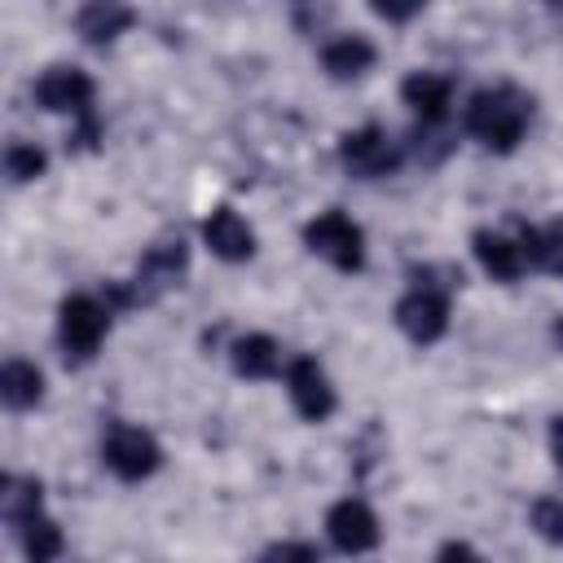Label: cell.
Listing matches in <instances>:
<instances>
[{
  "label": "cell",
  "instance_id": "23",
  "mask_svg": "<svg viewBox=\"0 0 563 563\" xmlns=\"http://www.w3.org/2000/svg\"><path fill=\"white\" fill-rule=\"evenodd\" d=\"M260 563H317V550L308 541H282V545H268Z\"/></svg>",
  "mask_w": 563,
  "mask_h": 563
},
{
  "label": "cell",
  "instance_id": "16",
  "mask_svg": "<svg viewBox=\"0 0 563 563\" xmlns=\"http://www.w3.org/2000/svg\"><path fill=\"white\" fill-rule=\"evenodd\" d=\"M229 361L242 378H273L282 369V347L273 334H242V339H233Z\"/></svg>",
  "mask_w": 563,
  "mask_h": 563
},
{
  "label": "cell",
  "instance_id": "14",
  "mask_svg": "<svg viewBox=\"0 0 563 563\" xmlns=\"http://www.w3.org/2000/svg\"><path fill=\"white\" fill-rule=\"evenodd\" d=\"M136 22V13L128 9V4H110V0H92V4H84L79 13H75V31L88 40V44H114L128 26Z\"/></svg>",
  "mask_w": 563,
  "mask_h": 563
},
{
  "label": "cell",
  "instance_id": "3",
  "mask_svg": "<svg viewBox=\"0 0 563 563\" xmlns=\"http://www.w3.org/2000/svg\"><path fill=\"white\" fill-rule=\"evenodd\" d=\"M303 246L312 255L330 260L339 273H361V264H365V233L339 207H330V211H321L303 224Z\"/></svg>",
  "mask_w": 563,
  "mask_h": 563
},
{
  "label": "cell",
  "instance_id": "8",
  "mask_svg": "<svg viewBox=\"0 0 563 563\" xmlns=\"http://www.w3.org/2000/svg\"><path fill=\"white\" fill-rule=\"evenodd\" d=\"M396 325L413 339V343H435L449 330V290L435 286H413L400 303H396Z\"/></svg>",
  "mask_w": 563,
  "mask_h": 563
},
{
  "label": "cell",
  "instance_id": "22",
  "mask_svg": "<svg viewBox=\"0 0 563 563\" xmlns=\"http://www.w3.org/2000/svg\"><path fill=\"white\" fill-rule=\"evenodd\" d=\"M528 519H532V532L541 541L563 545V497H537L532 510H528Z\"/></svg>",
  "mask_w": 563,
  "mask_h": 563
},
{
  "label": "cell",
  "instance_id": "27",
  "mask_svg": "<svg viewBox=\"0 0 563 563\" xmlns=\"http://www.w3.org/2000/svg\"><path fill=\"white\" fill-rule=\"evenodd\" d=\"M325 18H330V9H295V22H299L303 31H308V22H317V26H321Z\"/></svg>",
  "mask_w": 563,
  "mask_h": 563
},
{
  "label": "cell",
  "instance_id": "15",
  "mask_svg": "<svg viewBox=\"0 0 563 563\" xmlns=\"http://www.w3.org/2000/svg\"><path fill=\"white\" fill-rule=\"evenodd\" d=\"M374 44L365 35H339L321 48V66L330 79H361L369 66H374Z\"/></svg>",
  "mask_w": 563,
  "mask_h": 563
},
{
  "label": "cell",
  "instance_id": "9",
  "mask_svg": "<svg viewBox=\"0 0 563 563\" xmlns=\"http://www.w3.org/2000/svg\"><path fill=\"white\" fill-rule=\"evenodd\" d=\"M325 537L343 554H369L383 532H378V515L361 497H343L325 510Z\"/></svg>",
  "mask_w": 563,
  "mask_h": 563
},
{
  "label": "cell",
  "instance_id": "26",
  "mask_svg": "<svg viewBox=\"0 0 563 563\" xmlns=\"http://www.w3.org/2000/svg\"><path fill=\"white\" fill-rule=\"evenodd\" d=\"M550 453H554V466L563 471V413L550 418Z\"/></svg>",
  "mask_w": 563,
  "mask_h": 563
},
{
  "label": "cell",
  "instance_id": "11",
  "mask_svg": "<svg viewBox=\"0 0 563 563\" xmlns=\"http://www.w3.org/2000/svg\"><path fill=\"white\" fill-rule=\"evenodd\" d=\"M202 242L211 246L216 260L224 264H246L255 255V229L233 211V207H216L202 220Z\"/></svg>",
  "mask_w": 563,
  "mask_h": 563
},
{
  "label": "cell",
  "instance_id": "5",
  "mask_svg": "<svg viewBox=\"0 0 563 563\" xmlns=\"http://www.w3.org/2000/svg\"><path fill=\"white\" fill-rule=\"evenodd\" d=\"M339 163L356 180H378V176H391L400 167V145L387 136V128L365 123V128L339 136Z\"/></svg>",
  "mask_w": 563,
  "mask_h": 563
},
{
  "label": "cell",
  "instance_id": "2",
  "mask_svg": "<svg viewBox=\"0 0 563 563\" xmlns=\"http://www.w3.org/2000/svg\"><path fill=\"white\" fill-rule=\"evenodd\" d=\"M110 330V308L92 295H66L57 308V343L66 365H88Z\"/></svg>",
  "mask_w": 563,
  "mask_h": 563
},
{
  "label": "cell",
  "instance_id": "10",
  "mask_svg": "<svg viewBox=\"0 0 563 563\" xmlns=\"http://www.w3.org/2000/svg\"><path fill=\"white\" fill-rule=\"evenodd\" d=\"M286 387H290V400H295L299 418H308V422H325L334 413V405H339L325 369L312 356H295L286 365Z\"/></svg>",
  "mask_w": 563,
  "mask_h": 563
},
{
  "label": "cell",
  "instance_id": "17",
  "mask_svg": "<svg viewBox=\"0 0 563 563\" xmlns=\"http://www.w3.org/2000/svg\"><path fill=\"white\" fill-rule=\"evenodd\" d=\"M519 251L528 260V268H541V273H554L563 277V220L545 224V229H532V224H519Z\"/></svg>",
  "mask_w": 563,
  "mask_h": 563
},
{
  "label": "cell",
  "instance_id": "7",
  "mask_svg": "<svg viewBox=\"0 0 563 563\" xmlns=\"http://www.w3.org/2000/svg\"><path fill=\"white\" fill-rule=\"evenodd\" d=\"M185 268H189V246H185V238H158V242L141 255V264H136V282H132L136 303H150V299H158L163 290L180 286Z\"/></svg>",
  "mask_w": 563,
  "mask_h": 563
},
{
  "label": "cell",
  "instance_id": "21",
  "mask_svg": "<svg viewBox=\"0 0 563 563\" xmlns=\"http://www.w3.org/2000/svg\"><path fill=\"white\" fill-rule=\"evenodd\" d=\"M44 172H48V154H44L40 145H31V141H9V150H4V176H9L13 185L40 180Z\"/></svg>",
  "mask_w": 563,
  "mask_h": 563
},
{
  "label": "cell",
  "instance_id": "12",
  "mask_svg": "<svg viewBox=\"0 0 563 563\" xmlns=\"http://www.w3.org/2000/svg\"><path fill=\"white\" fill-rule=\"evenodd\" d=\"M400 97L422 119V128H440L449 119V106H453V79L435 75V70H413V75H405Z\"/></svg>",
  "mask_w": 563,
  "mask_h": 563
},
{
  "label": "cell",
  "instance_id": "24",
  "mask_svg": "<svg viewBox=\"0 0 563 563\" xmlns=\"http://www.w3.org/2000/svg\"><path fill=\"white\" fill-rule=\"evenodd\" d=\"M435 563H484V554L475 545H466V541H444Z\"/></svg>",
  "mask_w": 563,
  "mask_h": 563
},
{
  "label": "cell",
  "instance_id": "20",
  "mask_svg": "<svg viewBox=\"0 0 563 563\" xmlns=\"http://www.w3.org/2000/svg\"><path fill=\"white\" fill-rule=\"evenodd\" d=\"M18 537H22V554H26V563H57V554H62V545H66V537H62V528L40 510L35 519H26L22 528H18Z\"/></svg>",
  "mask_w": 563,
  "mask_h": 563
},
{
  "label": "cell",
  "instance_id": "6",
  "mask_svg": "<svg viewBox=\"0 0 563 563\" xmlns=\"http://www.w3.org/2000/svg\"><path fill=\"white\" fill-rule=\"evenodd\" d=\"M35 106L48 110V114H75L79 123L92 119V97H97V84L88 70L79 66H48L40 79H35Z\"/></svg>",
  "mask_w": 563,
  "mask_h": 563
},
{
  "label": "cell",
  "instance_id": "19",
  "mask_svg": "<svg viewBox=\"0 0 563 563\" xmlns=\"http://www.w3.org/2000/svg\"><path fill=\"white\" fill-rule=\"evenodd\" d=\"M44 506V484L35 475H4L0 479V510H4V523L18 532L26 519H35Z\"/></svg>",
  "mask_w": 563,
  "mask_h": 563
},
{
  "label": "cell",
  "instance_id": "28",
  "mask_svg": "<svg viewBox=\"0 0 563 563\" xmlns=\"http://www.w3.org/2000/svg\"><path fill=\"white\" fill-rule=\"evenodd\" d=\"M554 339H559V347H563V317L554 321Z\"/></svg>",
  "mask_w": 563,
  "mask_h": 563
},
{
  "label": "cell",
  "instance_id": "25",
  "mask_svg": "<svg viewBox=\"0 0 563 563\" xmlns=\"http://www.w3.org/2000/svg\"><path fill=\"white\" fill-rule=\"evenodd\" d=\"M374 13L387 18V22H409V18L422 13V4H374Z\"/></svg>",
  "mask_w": 563,
  "mask_h": 563
},
{
  "label": "cell",
  "instance_id": "1",
  "mask_svg": "<svg viewBox=\"0 0 563 563\" xmlns=\"http://www.w3.org/2000/svg\"><path fill=\"white\" fill-rule=\"evenodd\" d=\"M532 123V97L519 92L515 84H493V88H479L471 101H466V132L493 150V154H510L523 132Z\"/></svg>",
  "mask_w": 563,
  "mask_h": 563
},
{
  "label": "cell",
  "instance_id": "4",
  "mask_svg": "<svg viewBox=\"0 0 563 563\" xmlns=\"http://www.w3.org/2000/svg\"><path fill=\"white\" fill-rule=\"evenodd\" d=\"M101 462H106L110 475H119L123 484H136V479H150V475L163 466V449H158V440H154L145 427L110 422V427H106V440H101Z\"/></svg>",
  "mask_w": 563,
  "mask_h": 563
},
{
  "label": "cell",
  "instance_id": "13",
  "mask_svg": "<svg viewBox=\"0 0 563 563\" xmlns=\"http://www.w3.org/2000/svg\"><path fill=\"white\" fill-rule=\"evenodd\" d=\"M471 246H475V260H479V268H484L493 282H519V277H523V268H528V260H523L519 242H515V238H506V233H493V229H475Z\"/></svg>",
  "mask_w": 563,
  "mask_h": 563
},
{
  "label": "cell",
  "instance_id": "18",
  "mask_svg": "<svg viewBox=\"0 0 563 563\" xmlns=\"http://www.w3.org/2000/svg\"><path fill=\"white\" fill-rule=\"evenodd\" d=\"M0 400L9 405V409H35L40 400H44V374H40V365H31V361H4L0 365Z\"/></svg>",
  "mask_w": 563,
  "mask_h": 563
}]
</instances>
